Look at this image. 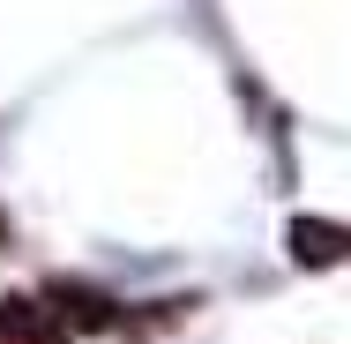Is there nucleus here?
I'll return each mask as SVG.
<instances>
[{
    "label": "nucleus",
    "mask_w": 351,
    "mask_h": 344,
    "mask_svg": "<svg viewBox=\"0 0 351 344\" xmlns=\"http://www.w3.org/2000/svg\"><path fill=\"white\" fill-rule=\"evenodd\" d=\"M291 262L299 270H337V262H351V225H337V217H291Z\"/></svg>",
    "instance_id": "obj_1"
},
{
    "label": "nucleus",
    "mask_w": 351,
    "mask_h": 344,
    "mask_svg": "<svg viewBox=\"0 0 351 344\" xmlns=\"http://www.w3.org/2000/svg\"><path fill=\"white\" fill-rule=\"evenodd\" d=\"M0 344H68V322L53 299H0Z\"/></svg>",
    "instance_id": "obj_2"
},
{
    "label": "nucleus",
    "mask_w": 351,
    "mask_h": 344,
    "mask_svg": "<svg viewBox=\"0 0 351 344\" xmlns=\"http://www.w3.org/2000/svg\"><path fill=\"white\" fill-rule=\"evenodd\" d=\"M45 299L60 307V322H68V330H112V322H120V307H112L97 284H68V277H60Z\"/></svg>",
    "instance_id": "obj_3"
}]
</instances>
